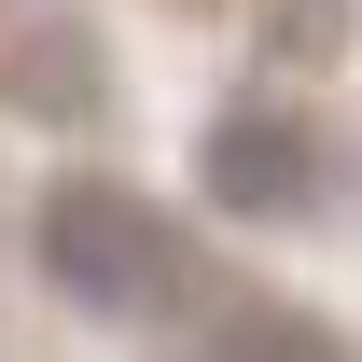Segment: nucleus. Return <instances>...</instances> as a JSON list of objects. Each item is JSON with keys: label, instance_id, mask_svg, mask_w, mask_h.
<instances>
[{"label": "nucleus", "instance_id": "obj_1", "mask_svg": "<svg viewBox=\"0 0 362 362\" xmlns=\"http://www.w3.org/2000/svg\"><path fill=\"white\" fill-rule=\"evenodd\" d=\"M28 251H42V279L70 293V307H98V320L168 307V279H181V237H168V209H153V195H126V181H98V168L42 195Z\"/></svg>", "mask_w": 362, "mask_h": 362}, {"label": "nucleus", "instance_id": "obj_3", "mask_svg": "<svg viewBox=\"0 0 362 362\" xmlns=\"http://www.w3.org/2000/svg\"><path fill=\"white\" fill-rule=\"evenodd\" d=\"M209 362H320V334H307V320H223V349H209Z\"/></svg>", "mask_w": 362, "mask_h": 362}, {"label": "nucleus", "instance_id": "obj_2", "mask_svg": "<svg viewBox=\"0 0 362 362\" xmlns=\"http://www.w3.org/2000/svg\"><path fill=\"white\" fill-rule=\"evenodd\" d=\"M320 195V153L293 112H223L209 126V209H237V223H293Z\"/></svg>", "mask_w": 362, "mask_h": 362}]
</instances>
